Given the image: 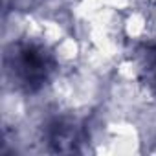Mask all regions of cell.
<instances>
[{"label":"cell","mask_w":156,"mask_h":156,"mask_svg":"<svg viewBox=\"0 0 156 156\" xmlns=\"http://www.w3.org/2000/svg\"><path fill=\"white\" fill-rule=\"evenodd\" d=\"M151 79H152V83H154V87H156V57L152 59V62H151Z\"/></svg>","instance_id":"3957f363"},{"label":"cell","mask_w":156,"mask_h":156,"mask_svg":"<svg viewBox=\"0 0 156 156\" xmlns=\"http://www.w3.org/2000/svg\"><path fill=\"white\" fill-rule=\"evenodd\" d=\"M53 68L51 57L37 46H24L17 57V75L28 90L41 88Z\"/></svg>","instance_id":"6da1fadb"},{"label":"cell","mask_w":156,"mask_h":156,"mask_svg":"<svg viewBox=\"0 0 156 156\" xmlns=\"http://www.w3.org/2000/svg\"><path fill=\"white\" fill-rule=\"evenodd\" d=\"M48 140L55 152H75L81 145V132L75 123L61 119L50 127Z\"/></svg>","instance_id":"7a4b0ae2"}]
</instances>
